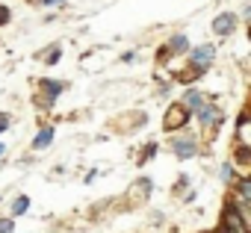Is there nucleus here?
Returning <instances> with one entry per match:
<instances>
[{
    "mask_svg": "<svg viewBox=\"0 0 251 233\" xmlns=\"http://www.w3.org/2000/svg\"><path fill=\"white\" fill-rule=\"evenodd\" d=\"M15 230V218H0V233H12Z\"/></svg>",
    "mask_w": 251,
    "mask_h": 233,
    "instance_id": "17",
    "label": "nucleus"
},
{
    "mask_svg": "<svg viewBox=\"0 0 251 233\" xmlns=\"http://www.w3.org/2000/svg\"><path fill=\"white\" fill-rule=\"evenodd\" d=\"M50 142H53V127H42L33 139V151H45Z\"/></svg>",
    "mask_w": 251,
    "mask_h": 233,
    "instance_id": "8",
    "label": "nucleus"
},
{
    "mask_svg": "<svg viewBox=\"0 0 251 233\" xmlns=\"http://www.w3.org/2000/svg\"><path fill=\"white\" fill-rule=\"evenodd\" d=\"M27 207H30V198H27V195H18V198L12 201V218L24 215V212H27Z\"/></svg>",
    "mask_w": 251,
    "mask_h": 233,
    "instance_id": "11",
    "label": "nucleus"
},
{
    "mask_svg": "<svg viewBox=\"0 0 251 233\" xmlns=\"http://www.w3.org/2000/svg\"><path fill=\"white\" fill-rule=\"evenodd\" d=\"M172 151L180 157V160H192L195 151H198V142L192 136H180V139H172Z\"/></svg>",
    "mask_w": 251,
    "mask_h": 233,
    "instance_id": "4",
    "label": "nucleus"
},
{
    "mask_svg": "<svg viewBox=\"0 0 251 233\" xmlns=\"http://www.w3.org/2000/svg\"><path fill=\"white\" fill-rule=\"evenodd\" d=\"M9 124H12L9 112H0V133H6V130H9Z\"/></svg>",
    "mask_w": 251,
    "mask_h": 233,
    "instance_id": "19",
    "label": "nucleus"
},
{
    "mask_svg": "<svg viewBox=\"0 0 251 233\" xmlns=\"http://www.w3.org/2000/svg\"><path fill=\"white\" fill-rule=\"evenodd\" d=\"M180 103H183V106H186V109L192 112V109H198V106L204 103V94H201L198 89H189V92L183 94V100H180Z\"/></svg>",
    "mask_w": 251,
    "mask_h": 233,
    "instance_id": "9",
    "label": "nucleus"
},
{
    "mask_svg": "<svg viewBox=\"0 0 251 233\" xmlns=\"http://www.w3.org/2000/svg\"><path fill=\"white\" fill-rule=\"evenodd\" d=\"M65 89H68L65 80H50V77H42V80H39V94H48V97H53V100H56Z\"/></svg>",
    "mask_w": 251,
    "mask_h": 233,
    "instance_id": "6",
    "label": "nucleus"
},
{
    "mask_svg": "<svg viewBox=\"0 0 251 233\" xmlns=\"http://www.w3.org/2000/svg\"><path fill=\"white\" fill-rule=\"evenodd\" d=\"M166 50L172 53V56H180V53H189L192 47H189V39L180 33V36H172L169 39V45H166Z\"/></svg>",
    "mask_w": 251,
    "mask_h": 233,
    "instance_id": "7",
    "label": "nucleus"
},
{
    "mask_svg": "<svg viewBox=\"0 0 251 233\" xmlns=\"http://www.w3.org/2000/svg\"><path fill=\"white\" fill-rule=\"evenodd\" d=\"M9 18H12L9 6H3V3H0V27H6V24H9Z\"/></svg>",
    "mask_w": 251,
    "mask_h": 233,
    "instance_id": "18",
    "label": "nucleus"
},
{
    "mask_svg": "<svg viewBox=\"0 0 251 233\" xmlns=\"http://www.w3.org/2000/svg\"><path fill=\"white\" fill-rule=\"evenodd\" d=\"M33 103H36L39 109H50V106H53V97H48V94H36Z\"/></svg>",
    "mask_w": 251,
    "mask_h": 233,
    "instance_id": "16",
    "label": "nucleus"
},
{
    "mask_svg": "<svg viewBox=\"0 0 251 233\" xmlns=\"http://www.w3.org/2000/svg\"><path fill=\"white\" fill-rule=\"evenodd\" d=\"M3 151H6V148H3V145H0V154H3Z\"/></svg>",
    "mask_w": 251,
    "mask_h": 233,
    "instance_id": "22",
    "label": "nucleus"
},
{
    "mask_svg": "<svg viewBox=\"0 0 251 233\" xmlns=\"http://www.w3.org/2000/svg\"><path fill=\"white\" fill-rule=\"evenodd\" d=\"M195 112H198V121H201L204 127H210V124H213V127H222V124H225V112H222L219 106H213V103H201Z\"/></svg>",
    "mask_w": 251,
    "mask_h": 233,
    "instance_id": "2",
    "label": "nucleus"
},
{
    "mask_svg": "<svg viewBox=\"0 0 251 233\" xmlns=\"http://www.w3.org/2000/svg\"><path fill=\"white\" fill-rule=\"evenodd\" d=\"M213 56H216V45H201V47L189 50V65L198 68V71H207L210 62H213Z\"/></svg>",
    "mask_w": 251,
    "mask_h": 233,
    "instance_id": "1",
    "label": "nucleus"
},
{
    "mask_svg": "<svg viewBox=\"0 0 251 233\" xmlns=\"http://www.w3.org/2000/svg\"><path fill=\"white\" fill-rule=\"evenodd\" d=\"M233 30H236V15H233V12L216 15V21H213V33H216V36H230Z\"/></svg>",
    "mask_w": 251,
    "mask_h": 233,
    "instance_id": "5",
    "label": "nucleus"
},
{
    "mask_svg": "<svg viewBox=\"0 0 251 233\" xmlns=\"http://www.w3.org/2000/svg\"><path fill=\"white\" fill-rule=\"evenodd\" d=\"M219 177H222V183H230V180H233V165H230V163H222Z\"/></svg>",
    "mask_w": 251,
    "mask_h": 233,
    "instance_id": "15",
    "label": "nucleus"
},
{
    "mask_svg": "<svg viewBox=\"0 0 251 233\" xmlns=\"http://www.w3.org/2000/svg\"><path fill=\"white\" fill-rule=\"evenodd\" d=\"M39 3H45V6H56V3H62V0H39Z\"/></svg>",
    "mask_w": 251,
    "mask_h": 233,
    "instance_id": "21",
    "label": "nucleus"
},
{
    "mask_svg": "<svg viewBox=\"0 0 251 233\" xmlns=\"http://www.w3.org/2000/svg\"><path fill=\"white\" fill-rule=\"evenodd\" d=\"M59 56H62V45H53V47L45 53V62H48V65H56V62H59Z\"/></svg>",
    "mask_w": 251,
    "mask_h": 233,
    "instance_id": "14",
    "label": "nucleus"
},
{
    "mask_svg": "<svg viewBox=\"0 0 251 233\" xmlns=\"http://www.w3.org/2000/svg\"><path fill=\"white\" fill-rule=\"evenodd\" d=\"M236 189H239V201H251V180L248 177H242V180H236Z\"/></svg>",
    "mask_w": 251,
    "mask_h": 233,
    "instance_id": "12",
    "label": "nucleus"
},
{
    "mask_svg": "<svg viewBox=\"0 0 251 233\" xmlns=\"http://www.w3.org/2000/svg\"><path fill=\"white\" fill-rule=\"evenodd\" d=\"M233 160H236V163H239V165H248V163H251V148H248V145H242V142H239V145H236V148H233Z\"/></svg>",
    "mask_w": 251,
    "mask_h": 233,
    "instance_id": "10",
    "label": "nucleus"
},
{
    "mask_svg": "<svg viewBox=\"0 0 251 233\" xmlns=\"http://www.w3.org/2000/svg\"><path fill=\"white\" fill-rule=\"evenodd\" d=\"M189 121V109L183 106V103H175L172 109H169V115H166V130H177V127H183Z\"/></svg>",
    "mask_w": 251,
    "mask_h": 233,
    "instance_id": "3",
    "label": "nucleus"
},
{
    "mask_svg": "<svg viewBox=\"0 0 251 233\" xmlns=\"http://www.w3.org/2000/svg\"><path fill=\"white\" fill-rule=\"evenodd\" d=\"M154 154H157V142H148V145L142 148V154H139V160H136V163H139V165H145V163H151V157H154Z\"/></svg>",
    "mask_w": 251,
    "mask_h": 233,
    "instance_id": "13",
    "label": "nucleus"
},
{
    "mask_svg": "<svg viewBox=\"0 0 251 233\" xmlns=\"http://www.w3.org/2000/svg\"><path fill=\"white\" fill-rule=\"evenodd\" d=\"M136 59V50H127V53H121V62H133Z\"/></svg>",
    "mask_w": 251,
    "mask_h": 233,
    "instance_id": "20",
    "label": "nucleus"
}]
</instances>
